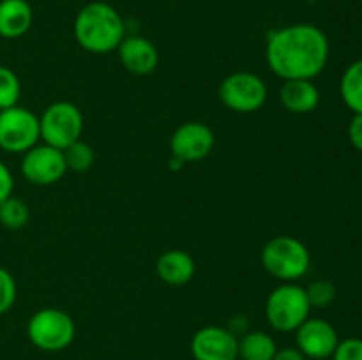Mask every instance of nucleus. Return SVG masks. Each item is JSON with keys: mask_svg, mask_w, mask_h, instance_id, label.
<instances>
[{"mask_svg": "<svg viewBox=\"0 0 362 360\" xmlns=\"http://www.w3.org/2000/svg\"><path fill=\"white\" fill-rule=\"evenodd\" d=\"M349 140L354 145V148L362 152V113H356L354 119L350 120Z\"/></svg>", "mask_w": 362, "mask_h": 360, "instance_id": "a878e982", "label": "nucleus"}, {"mask_svg": "<svg viewBox=\"0 0 362 360\" xmlns=\"http://www.w3.org/2000/svg\"><path fill=\"white\" fill-rule=\"evenodd\" d=\"M272 360H308L297 348H281L276 352Z\"/></svg>", "mask_w": 362, "mask_h": 360, "instance_id": "bb28decb", "label": "nucleus"}, {"mask_svg": "<svg viewBox=\"0 0 362 360\" xmlns=\"http://www.w3.org/2000/svg\"><path fill=\"white\" fill-rule=\"evenodd\" d=\"M74 39L90 53H110L126 37V23L119 11L106 2H90L78 11L73 25Z\"/></svg>", "mask_w": 362, "mask_h": 360, "instance_id": "f03ea898", "label": "nucleus"}, {"mask_svg": "<svg viewBox=\"0 0 362 360\" xmlns=\"http://www.w3.org/2000/svg\"><path fill=\"white\" fill-rule=\"evenodd\" d=\"M64 159H66V166L67 169L71 172H76V173H83L87 169L92 168L94 164V150L88 143L85 141L78 140L74 141L73 145H69L67 148H64Z\"/></svg>", "mask_w": 362, "mask_h": 360, "instance_id": "aec40b11", "label": "nucleus"}, {"mask_svg": "<svg viewBox=\"0 0 362 360\" xmlns=\"http://www.w3.org/2000/svg\"><path fill=\"white\" fill-rule=\"evenodd\" d=\"M306 295H308V300H310L311 307H318V309H322V307H327L334 302L336 286L332 284L331 281H324V279H320V281H315L308 286Z\"/></svg>", "mask_w": 362, "mask_h": 360, "instance_id": "4be33fe9", "label": "nucleus"}, {"mask_svg": "<svg viewBox=\"0 0 362 360\" xmlns=\"http://www.w3.org/2000/svg\"><path fill=\"white\" fill-rule=\"evenodd\" d=\"M214 141V133L204 122H186L172 134L170 148L182 162H197L211 154Z\"/></svg>", "mask_w": 362, "mask_h": 360, "instance_id": "f8f14e48", "label": "nucleus"}, {"mask_svg": "<svg viewBox=\"0 0 362 360\" xmlns=\"http://www.w3.org/2000/svg\"><path fill=\"white\" fill-rule=\"evenodd\" d=\"M189 349L194 360H239V339L218 325L194 332Z\"/></svg>", "mask_w": 362, "mask_h": 360, "instance_id": "9b49d317", "label": "nucleus"}, {"mask_svg": "<svg viewBox=\"0 0 362 360\" xmlns=\"http://www.w3.org/2000/svg\"><path fill=\"white\" fill-rule=\"evenodd\" d=\"M297 349L306 359L325 360L334 355L339 344L336 328L322 318H308L296 330Z\"/></svg>", "mask_w": 362, "mask_h": 360, "instance_id": "9d476101", "label": "nucleus"}, {"mask_svg": "<svg viewBox=\"0 0 362 360\" xmlns=\"http://www.w3.org/2000/svg\"><path fill=\"white\" fill-rule=\"evenodd\" d=\"M156 272H158L159 279L166 284L182 286L193 279L197 265H194L193 256L189 253L172 249L159 256L158 263H156Z\"/></svg>", "mask_w": 362, "mask_h": 360, "instance_id": "2eb2a0df", "label": "nucleus"}, {"mask_svg": "<svg viewBox=\"0 0 362 360\" xmlns=\"http://www.w3.org/2000/svg\"><path fill=\"white\" fill-rule=\"evenodd\" d=\"M124 69L136 76L154 73L159 64L158 48L141 35H126L117 48Z\"/></svg>", "mask_w": 362, "mask_h": 360, "instance_id": "ddd939ff", "label": "nucleus"}, {"mask_svg": "<svg viewBox=\"0 0 362 360\" xmlns=\"http://www.w3.org/2000/svg\"><path fill=\"white\" fill-rule=\"evenodd\" d=\"M13 189H14L13 173H11L9 168L0 161V203L13 194Z\"/></svg>", "mask_w": 362, "mask_h": 360, "instance_id": "393cba45", "label": "nucleus"}, {"mask_svg": "<svg viewBox=\"0 0 362 360\" xmlns=\"http://www.w3.org/2000/svg\"><path fill=\"white\" fill-rule=\"evenodd\" d=\"M278 346L276 341L264 330H251L239 339L240 360H272Z\"/></svg>", "mask_w": 362, "mask_h": 360, "instance_id": "f3484780", "label": "nucleus"}, {"mask_svg": "<svg viewBox=\"0 0 362 360\" xmlns=\"http://www.w3.org/2000/svg\"><path fill=\"white\" fill-rule=\"evenodd\" d=\"M30 219L27 203L11 194L0 203V224L7 229H21Z\"/></svg>", "mask_w": 362, "mask_h": 360, "instance_id": "6ab92c4d", "label": "nucleus"}, {"mask_svg": "<svg viewBox=\"0 0 362 360\" xmlns=\"http://www.w3.org/2000/svg\"><path fill=\"white\" fill-rule=\"evenodd\" d=\"M67 172L64 152L49 145H35L25 152L21 161V175L34 186H52Z\"/></svg>", "mask_w": 362, "mask_h": 360, "instance_id": "1a4fd4ad", "label": "nucleus"}, {"mask_svg": "<svg viewBox=\"0 0 362 360\" xmlns=\"http://www.w3.org/2000/svg\"><path fill=\"white\" fill-rule=\"evenodd\" d=\"M41 140L39 116L21 106L0 109V148L11 154H25Z\"/></svg>", "mask_w": 362, "mask_h": 360, "instance_id": "0eeeda50", "label": "nucleus"}, {"mask_svg": "<svg viewBox=\"0 0 362 360\" xmlns=\"http://www.w3.org/2000/svg\"><path fill=\"white\" fill-rule=\"evenodd\" d=\"M27 335L32 344L42 352H62L73 344L76 325L66 311L45 307L30 316Z\"/></svg>", "mask_w": 362, "mask_h": 360, "instance_id": "39448f33", "label": "nucleus"}, {"mask_svg": "<svg viewBox=\"0 0 362 360\" xmlns=\"http://www.w3.org/2000/svg\"><path fill=\"white\" fill-rule=\"evenodd\" d=\"M310 300L306 288L296 282H283L269 293L265 300V318L278 332H296L310 318Z\"/></svg>", "mask_w": 362, "mask_h": 360, "instance_id": "20e7f679", "label": "nucleus"}, {"mask_svg": "<svg viewBox=\"0 0 362 360\" xmlns=\"http://www.w3.org/2000/svg\"><path fill=\"white\" fill-rule=\"evenodd\" d=\"M34 21V11L27 0H0V35L18 39L27 34Z\"/></svg>", "mask_w": 362, "mask_h": 360, "instance_id": "dca6fc26", "label": "nucleus"}, {"mask_svg": "<svg viewBox=\"0 0 362 360\" xmlns=\"http://www.w3.org/2000/svg\"><path fill=\"white\" fill-rule=\"evenodd\" d=\"M186 164V162H182L180 161L179 157H175V155H172V159H170V166H172V169H182V166Z\"/></svg>", "mask_w": 362, "mask_h": 360, "instance_id": "cd10ccee", "label": "nucleus"}, {"mask_svg": "<svg viewBox=\"0 0 362 360\" xmlns=\"http://www.w3.org/2000/svg\"><path fill=\"white\" fill-rule=\"evenodd\" d=\"M41 140L49 147L64 150L74 141L81 140L83 115L76 104L69 101H57L42 112L39 119Z\"/></svg>", "mask_w": 362, "mask_h": 360, "instance_id": "423d86ee", "label": "nucleus"}, {"mask_svg": "<svg viewBox=\"0 0 362 360\" xmlns=\"http://www.w3.org/2000/svg\"><path fill=\"white\" fill-rule=\"evenodd\" d=\"M21 94L20 78L13 69L0 66V109H7L18 104Z\"/></svg>", "mask_w": 362, "mask_h": 360, "instance_id": "412c9836", "label": "nucleus"}, {"mask_svg": "<svg viewBox=\"0 0 362 360\" xmlns=\"http://www.w3.org/2000/svg\"><path fill=\"white\" fill-rule=\"evenodd\" d=\"M16 295L18 288L13 274L7 268L0 267V314L13 309L14 302H16Z\"/></svg>", "mask_w": 362, "mask_h": 360, "instance_id": "5701e85b", "label": "nucleus"}, {"mask_svg": "<svg viewBox=\"0 0 362 360\" xmlns=\"http://www.w3.org/2000/svg\"><path fill=\"white\" fill-rule=\"evenodd\" d=\"M219 99L232 112H258L267 101V85L258 74L240 71V73L230 74L221 81Z\"/></svg>", "mask_w": 362, "mask_h": 360, "instance_id": "6e6552de", "label": "nucleus"}, {"mask_svg": "<svg viewBox=\"0 0 362 360\" xmlns=\"http://www.w3.org/2000/svg\"><path fill=\"white\" fill-rule=\"evenodd\" d=\"M332 360H362V339L349 337L339 341Z\"/></svg>", "mask_w": 362, "mask_h": 360, "instance_id": "b1692460", "label": "nucleus"}, {"mask_svg": "<svg viewBox=\"0 0 362 360\" xmlns=\"http://www.w3.org/2000/svg\"><path fill=\"white\" fill-rule=\"evenodd\" d=\"M339 94L354 115L362 113V59L352 62L345 69L339 81Z\"/></svg>", "mask_w": 362, "mask_h": 360, "instance_id": "a211bd4d", "label": "nucleus"}, {"mask_svg": "<svg viewBox=\"0 0 362 360\" xmlns=\"http://www.w3.org/2000/svg\"><path fill=\"white\" fill-rule=\"evenodd\" d=\"M262 265L272 277L283 282H293L308 274L311 254L300 240L293 236H274L264 246L260 254Z\"/></svg>", "mask_w": 362, "mask_h": 360, "instance_id": "7ed1b4c3", "label": "nucleus"}, {"mask_svg": "<svg viewBox=\"0 0 362 360\" xmlns=\"http://www.w3.org/2000/svg\"><path fill=\"white\" fill-rule=\"evenodd\" d=\"M329 39L322 28L296 23L272 32L265 46L269 67L281 80H313L329 62Z\"/></svg>", "mask_w": 362, "mask_h": 360, "instance_id": "f257e3e1", "label": "nucleus"}, {"mask_svg": "<svg viewBox=\"0 0 362 360\" xmlns=\"http://www.w3.org/2000/svg\"><path fill=\"white\" fill-rule=\"evenodd\" d=\"M279 99L286 112L306 115L320 104V90L311 80H286L279 90Z\"/></svg>", "mask_w": 362, "mask_h": 360, "instance_id": "4468645a", "label": "nucleus"}]
</instances>
